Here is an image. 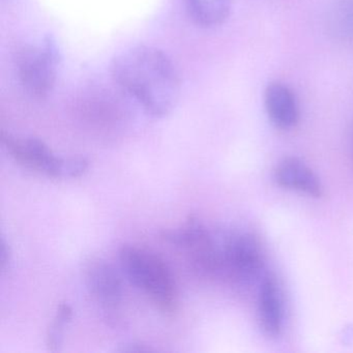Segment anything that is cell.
<instances>
[{
  "label": "cell",
  "instance_id": "cell-1",
  "mask_svg": "<svg viewBox=\"0 0 353 353\" xmlns=\"http://www.w3.org/2000/svg\"><path fill=\"white\" fill-rule=\"evenodd\" d=\"M111 75L123 92L154 117L168 115L181 97L179 70L168 54L156 47L137 46L123 51L113 59Z\"/></svg>",
  "mask_w": 353,
  "mask_h": 353
},
{
  "label": "cell",
  "instance_id": "cell-2",
  "mask_svg": "<svg viewBox=\"0 0 353 353\" xmlns=\"http://www.w3.org/2000/svg\"><path fill=\"white\" fill-rule=\"evenodd\" d=\"M119 261L128 280L141 290L157 311L175 315L179 309V294L172 270L164 259L152 251L133 245L119 249Z\"/></svg>",
  "mask_w": 353,
  "mask_h": 353
},
{
  "label": "cell",
  "instance_id": "cell-3",
  "mask_svg": "<svg viewBox=\"0 0 353 353\" xmlns=\"http://www.w3.org/2000/svg\"><path fill=\"white\" fill-rule=\"evenodd\" d=\"M0 139L8 154L17 164L49 179H78L90 166L85 158L63 159L55 156L50 148L39 138L16 137L3 130Z\"/></svg>",
  "mask_w": 353,
  "mask_h": 353
},
{
  "label": "cell",
  "instance_id": "cell-4",
  "mask_svg": "<svg viewBox=\"0 0 353 353\" xmlns=\"http://www.w3.org/2000/svg\"><path fill=\"white\" fill-rule=\"evenodd\" d=\"M15 65L18 79L28 94L44 99L52 92L59 70V55L52 41L20 47Z\"/></svg>",
  "mask_w": 353,
  "mask_h": 353
},
{
  "label": "cell",
  "instance_id": "cell-5",
  "mask_svg": "<svg viewBox=\"0 0 353 353\" xmlns=\"http://www.w3.org/2000/svg\"><path fill=\"white\" fill-rule=\"evenodd\" d=\"M86 288L111 327L123 323L125 289L117 268L102 258H92L84 268Z\"/></svg>",
  "mask_w": 353,
  "mask_h": 353
},
{
  "label": "cell",
  "instance_id": "cell-6",
  "mask_svg": "<svg viewBox=\"0 0 353 353\" xmlns=\"http://www.w3.org/2000/svg\"><path fill=\"white\" fill-rule=\"evenodd\" d=\"M220 279L234 284H247L263 270V248L252 233H233L220 247Z\"/></svg>",
  "mask_w": 353,
  "mask_h": 353
},
{
  "label": "cell",
  "instance_id": "cell-7",
  "mask_svg": "<svg viewBox=\"0 0 353 353\" xmlns=\"http://www.w3.org/2000/svg\"><path fill=\"white\" fill-rule=\"evenodd\" d=\"M258 321L263 334L276 338L284 328L285 305L282 287L272 274H266L258 293Z\"/></svg>",
  "mask_w": 353,
  "mask_h": 353
},
{
  "label": "cell",
  "instance_id": "cell-8",
  "mask_svg": "<svg viewBox=\"0 0 353 353\" xmlns=\"http://www.w3.org/2000/svg\"><path fill=\"white\" fill-rule=\"evenodd\" d=\"M264 105L268 119L276 129L290 131L301 121L296 94L287 84L272 81L264 92Z\"/></svg>",
  "mask_w": 353,
  "mask_h": 353
},
{
  "label": "cell",
  "instance_id": "cell-9",
  "mask_svg": "<svg viewBox=\"0 0 353 353\" xmlns=\"http://www.w3.org/2000/svg\"><path fill=\"white\" fill-rule=\"evenodd\" d=\"M274 181L283 189L297 192L312 198H321L323 185L319 177L296 157L282 159L274 169Z\"/></svg>",
  "mask_w": 353,
  "mask_h": 353
},
{
  "label": "cell",
  "instance_id": "cell-10",
  "mask_svg": "<svg viewBox=\"0 0 353 353\" xmlns=\"http://www.w3.org/2000/svg\"><path fill=\"white\" fill-rule=\"evenodd\" d=\"M191 19L204 28L222 26L232 11L233 0H185Z\"/></svg>",
  "mask_w": 353,
  "mask_h": 353
},
{
  "label": "cell",
  "instance_id": "cell-11",
  "mask_svg": "<svg viewBox=\"0 0 353 353\" xmlns=\"http://www.w3.org/2000/svg\"><path fill=\"white\" fill-rule=\"evenodd\" d=\"M73 307L67 303H61L57 307L53 321L47 330L46 344L48 350L57 352L61 350L65 336V328L71 323L73 318Z\"/></svg>",
  "mask_w": 353,
  "mask_h": 353
},
{
  "label": "cell",
  "instance_id": "cell-12",
  "mask_svg": "<svg viewBox=\"0 0 353 353\" xmlns=\"http://www.w3.org/2000/svg\"><path fill=\"white\" fill-rule=\"evenodd\" d=\"M330 26L334 36L341 40L353 41L352 0H345L336 6L330 17Z\"/></svg>",
  "mask_w": 353,
  "mask_h": 353
},
{
  "label": "cell",
  "instance_id": "cell-13",
  "mask_svg": "<svg viewBox=\"0 0 353 353\" xmlns=\"http://www.w3.org/2000/svg\"><path fill=\"white\" fill-rule=\"evenodd\" d=\"M119 351L121 352H150V351H154V349L143 343L133 342L123 345L121 349H119Z\"/></svg>",
  "mask_w": 353,
  "mask_h": 353
},
{
  "label": "cell",
  "instance_id": "cell-14",
  "mask_svg": "<svg viewBox=\"0 0 353 353\" xmlns=\"http://www.w3.org/2000/svg\"><path fill=\"white\" fill-rule=\"evenodd\" d=\"M11 249L8 245L5 239H1V270L3 272H7L9 268L10 261H11Z\"/></svg>",
  "mask_w": 353,
  "mask_h": 353
},
{
  "label": "cell",
  "instance_id": "cell-15",
  "mask_svg": "<svg viewBox=\"0 0 353 353\" xmlns=\"http://www.w3.org/2000/svg\"><path fill=\"white\" fill-rule=\"evenodd\" d=\"M350 148H351V152H353V127H352V131H351Z\"/></svg>",
  "mask_w": 353,
  "mask_h": 353
}]
</instances>
